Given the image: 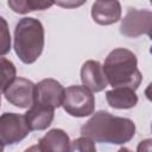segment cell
<instances>
[{
    "mask_svg": "<svg viewBox=\"0 0 152 152\" xmlns=\"http://www.w3.org/2000/svg\"><path fill=\"white\" fill-rule=\"evenodd\" d=\"M106 100L112 108L129 109L138 103V96L131 88H113L106 93Z\"/></svg>",
    "mask_w": 152,
    "mask_h": 152,
    "instance_id": "cell-13",
    "label": "cell"
},
{
    "mask_svg": "<svg viewBox=\"0 0 152 152\" xmlns=\"http://www.w3.org/2000/svg\"><path fill=\"white\" fill-rule=\"evenodd\" d=\"M137 152H152V140L145 139L139 142Z\"/></svg>",
    "mask_w": 152,
    "mask_h": 152,
    "instance_id": "cell-18",
    "label": "cell"
},
{
    "mask_svg": "<svg viewBox=\"0 0 152 152\" xmlns=\"http://www.w3.org/2000/svg\"><path fill=\"white\" fill-rule=\"evenodd\" d=\"M55 2L52 1H43V0H8L7 5L15 12L20 14H25L33 11H43L51 7Z\"/></svg>",
    "mask_w": 152,
    "mask_h": 152,
    "instance_id": "cell-14",
    "label": "cell"
},
{
    "mask_svg": "<svg viewBox=\"0 0 152 152\" xmlns=\"http://www.w3.org/2000/svg\"><path fill=\"white\" fill-rule=\"evenodd\" d=\"M62 106L71 116L84 118L94 113L95 97L83 86H71L64 90Z\"/></svg>",
    "mask_w": 152,
    "mask_h": 152,
    "instance_id": "cell-4",
    "label": "cell"
},
{
    "mask_svg": "<svg viewBox=\"0 0 152 152\" xmlns=\"http://www.w3.org/2000/svg\"><path fill=\"white\" fill-rule=\"evenodd\" d=\"M118 152H133V151H131V150L127 148V147H121V148L118 150Z\"/></svg>",
    "mask_w": 152,
    "mask_h": 152,
    "instance_id": "cell-21",
    "label": "cell"
},
{
    "mask_svg": "<svg viewBox=\"0 0 152 152\" xmlns=\"http://www.w3.org/2000/svg\"><path fill=\"white\" fill-rule=\"evenodd\" d=\"M102 70L107 82L113 88H131L135 90L142 80L138 69L137 56L124 48L114 49L108 53Z\"/></svg>",
    "mask_w": 152,
    "mask_h": 152,
    "instance_id": "cell-2",
    "label": "cell"
},
{
    "mask_svg": "<svg viewBox=\"0 0 152 152\" xmlns=\"http://www.w3.org/2000/svg\"><path fill=\"white\" fill-rule=\"evenodd\" d=\"M69 152H96L95 142L87 137H80L70 142Z\"/></svg>",
    "mask_w": 152,
    "mask_h": 152,
    "instance_id": "cell-17",
    "label": "cell"
},
{
    "mask_svg": "<svg viewBox=\"0 0 152 152\" xmlns=\"http://www.w3.org/2000/svg\"><path fill=\"white\" fill-rule=\"evenodd\" d=\"M0 106H1V96H0Z\"/></svg>",
    "mask_w": 152,
    "mask_h": 152,
    "instance_id": "cell-23",
    "label": "cell"
},
{
    "mask_svg": "<svg viewBox=\"0 0 152 152\" xmlns=\"http://www.w3.org/2000/svg\"><path fill=\"white\" fill-rule=\"evenodd\" d=\"M42 152H69V135L59 128L50 129L37 144Z\"/></svg>",
    "mask_w": 152,
    "mask_h": 152,
    "instance_id": "cell-12",
    "label": "cell"
},
{
    "mask_svg": "<svg viewBox=\"0 0 152 152\" xmlns=\"http://www.w3.org/2000/svg\"><path fill=\"white\" fill-rule=\"evenodd\" d=\"M11 50V33L7 21L0 15V57L5 56Z\"/></svg>",
    "mask_w": 152,
    "mask_h": 152,
    "instance_id": "cell-16",
    "label": "cell"
},
{
    "mask_svg": "<svg viewBox=\"0 0 152 152\" xmlns=\"http://www.w3.org/2000/svg\"><path fill=\"white\" fill-rule=\"evenodd\" d=\"M30 128L24 115L4 113L0 115V145H14L30 134Z\"/></svg>",
    "mask_w": 152,
    "mask_h": 152,
    "instance_id": "cell-5",
    "label": "cell"
},
{
    "mask_svg": "<svg viewBox=\"0 0 152 152\" xmlns=\"http://www.w3.org/2000/svg\"><path fill=\"white\" fill-rule=\"evenodd\" d=\"M24 152H42L40 150H39V147H38V145H33V146H31V147H28V148H26Z\"/></svg>",
    "mask_w": 152,
    "mask_h": 152,
    "instance_id": "cell-20",
    "label": "cell"
},
{
    "mask_svg": "<svg viewBox=\"0 0 152 152\" xmlns=\"http://www.w3.org/2000/svg\"><path fill=\"white\" fill-rule=\"evenodd\" d=\"M91 17L100 25H112L121 18L119 1H95L91 6Z\"/></svg>",
    "mask_w": 152,
    "mask_h": 152,
    "instance_id": "cell-11",
    "label": "cell"
},
{
    "mask_svg": "<svg viewBox=\"0 0 152 152\" xmlns=\"http://www.w3.org/2000/svg\"><path fill=\"white\" fill-rule=\"evenodd\" d=\"M14 51L25 64L34 63L44 49V27L36 18L20 19L14 28Z\"/></svg>",
    "mask_w": 152,
    "mask_h": 152,
    "instance_id": "cell-3",
    "label": "cell"
},
{
    "mask_svg": "<svg viewBox=\"0 0 152 152\" xmlns=\"http://www.w3.org/2000/svg\"><path fill=\"white\" fill-rule=\"evenodd\" d=\"M36 84L24 77H15L12 83L4 90L6 100L19 108H28L34 102Z\"/></svg>",
    "mask_w": 152,
    "mask_h": 152,
    "instance_id": "cell-7",
    "label": "cell"
},
{
    "mask_svg": "<svg viewBox=\"0 0 152 152\" xmlns=\"http://www.w3.org/2000/svg\"><path fill=\"white\" fill-rule=\"evenodd\" d=\"M53 115H55L53 108L33 102L30 109L25 113L24 118L30 131H43L51 125L53 120Z\"/></svg>",
    "mask_w": 152,
    "mask_h": 152,
    "instance_id": "cell-10",
    "label": "cell"
},
{
    "mask_svg": "<svg viewBox=\"0 0 152 152\" xmlns=\"http://www.w3.org/2000/svg\"><path fill=\"white\" fill-rule=\"evenodd\" d=\"M2 151H4V146L0 145V152H2Z\"/></svg>",
    "mask_w": 152,
    "mask_h": 152,
    "instance_id": "cell-22",
    "label": "cell"
},
{
    "mask_svg": "<svg viewBox=\"0 0 152 152\" xmlns=\"http://www.w3.org/2000/svg\"><path fill=\"white\" fill-rule=\"evenodd\" d=\"M81 134L94 142L122 145L134 137L135 124L131 119L114 116L106 110H99L81 127Z\"/></svg>",
    "mask_w": 152,
    "mask_h": 152,
    "instance_id": "cell-1",
    "label": "cell"
},
{
    "mask_svg": "<svg viewBox=\"0 0 152 152\" xmlns=\"http://www.w3.org/2000/svg\"><path fill=\"white\" fill-rule=\"evenodd\" d=\"M63 86L53 78H44L36 84L34 88V102L44 104L51 108H58L62 106L64 97Z\"/></svg>",
    "mask_w": 152,
    "mask_h": 152,
    "instance_id": "cell-8",
    "label": "cell"
},
{
    "mask_svg": "<svg viewBox=\"0 0 152 152\" xmlns=\"http://www.w3.org/2000/svg\"><path fill=\"white\" fill-rule=\"evenodd\" d=\"M17 69L13 62L5 57H0V91H4L15 78Z\"/></svg>",
    "mask_w": 152,
    "mask_h": 152,
    "instance_id": "cell-15",
    "label": "cell"
},
{
    "mask_svg": "<svg viewBox=\"0 0 152 152\" xmlns=\"http://www.w3.org/2000/svg\"><path fill=\"white\" fill-rule=\"evenodd\" d=\"M81 81L83 87H86L91 93H99L103 90L108 84L102 70V65L100 62L93 59L83 63L81 68Z\"/></svg>",
    "mask_w": 152,
    "mask_h": 152,
    "instance_id": "cell-9",
    "label": "cell"
},
{
    "mask_svg": "<svg viewBox=\"0 0 152 152\" xmlns=\"http://www.w3.org/2000/svg\"><path fill=\"white\" fill-rule=\"evenodd\" d=\"M57 5H61L63 7H76L80 5H83L84 1H80V2H56Z\"/></svg>",
    "mask_w": 152,
    "mask_h": 152,
    "instance_id": "cell-19",
    "label": "cell"
},
{
    "mask_svg": "<svg viewBox=\"0 0 152 152\" xmlns=\"http://www.w3.org/2000/svg\"><path fill=\"white\" fill-rule=\"evenodd\" d=\"M152 28V12L148 10H129L121 20L120 33L135 38L141 34L151 36Z\"/></svg>",
    "mask_w": 152,
    "mask_h": 152,
    "instance_id": "cell-6",
    "label": "cell"
}]
</instances>
